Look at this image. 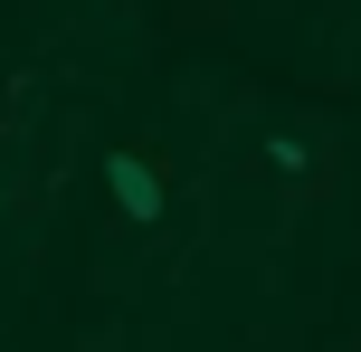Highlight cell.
Wrapping results in <instances>:
<instances>
[{"mask_svg":"<svg viewBox=\"0 0 361 352\" xmlns=\"http://www.w3.org/2000/svg\"><path fill=\"white\" fill-rule=\"evenodd\" d=\"M105 190H114V210L133 229H162V171H152V152H105Z\"/></svg>","mask_w":361,"mask_h":352,"instance_id":"6da1fadb","label":"cell"},{"mask_svg":"<svg viewBox=\"0 0 361 352\" xmlns=\"http://www.w3.org/2000/svg\"><path fill=\"white\" fill-rule=\"evenodd\" d=\"M267 162H276V181L324 190V143H314V133H267Z\"/></svg>","mask_w":361,"mask_h":352,"instance_id":"7a4b0ae2","label":"cell"}]
</instances>
